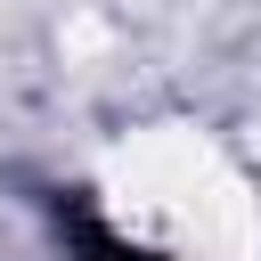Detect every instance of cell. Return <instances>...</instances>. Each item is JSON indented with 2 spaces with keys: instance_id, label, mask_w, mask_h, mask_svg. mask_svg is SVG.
I'll use <instances>...</instances> for the list:
<instances>
[{
  "instance_id": "1",
  "label": "cell",
  "mask_w": 261,
  "mask_h": 261,
  "mask_svg": "<svg viewBox=\"0 0 261 261\" xmlns=\"http://www.w3.org/2000/svg\"><path fill=\"white\" fill-rule=\"evenodd\" d=\"M114 261H147V253H114Z\"/></svg>"
}]
</instances>
